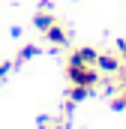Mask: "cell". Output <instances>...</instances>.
Listing matches in <instances>:
<instances>
[{
    "label": "cell",
    "instance_id": "obj_1",
    "mask_svg": "<svg viewBox=\"0 0 126 129\" xmlns=\"http://www.w3.org/2000/svg\"><path fill=\"white\" fill-rule=\"evenodd\" d=\"M66 78H69L72 84H81V87H90V90L99 84L96 66H72V63H66Z\"/></svg>",
    "mask_w": 126,
    "mask_h": 129
},
{
    "label": "cell",
    "instance_id": "obj_2",
    "mask_svg": "<svg viewBox=\"0 0 126 129\" xmlns=\"http://www.w3.org/2000/svg\"><path fill=\"white\" fill-rule=\"evenodd\" d=\"M96 66H99L102 72H108V75H117V72L123 69V60H120L117 48H114V51H99V57H96Z\"/></svg>",
    "mask_w": 126,
    "mask_h": 129
},
{
    "label": "cell",
    "instance_id": "obj_3",
    "mask_svg": "<svg viewBox=\"0 0 126 129\" xmlns=\"http://www.w3.org/2000/svg\"><path fill=\"white\" fill-rule=\"evenodd\" d=\"M96 57H99V51L93 45H81L69 54V63L72 66H96Z\"/></svg>",
    "mask_w": 126,
    "mask_h": 129
},
{
    "label": "cell",
    "instance_id": "obj_4",
    "mask_svg": "<svg viewBox=\"0 0 126 129\" xmlns=\"http://www.w3.org/2000/svg\"><path fill=\"white\" fill-rule=\"evenodd\" d=\"M45 39H48L51 45H69V30H66V24L54 21V24L45 30Z\"/></svg>",
    "mask_w": 126,
    "mask_h": 129
},
{
    "label": "cell",
    "instance_id": "obj_5",
    "mask_svg": "<svg viewBox=\"0 0 126 129\" xmlns=\"http://www.w3.org/2000/svg\"><path fill=\"white\" fill-rule=\"evenodd\" d=\"M54 21H57V18L48 12V6H42V9L33 15V24H36V30H39V33H45L48 27H51V24H54Z\"/></svg>",
    "mask_w": 126,
    "mask_h": 129
},
{
    "label": "cell",
    "instance_id": "obj_6",
    "mask_svg": "<svg viewBox=\"0 0 126 129\" xmlns=\"http://www.w3.org/2000/svg\"><path fill=\"white\" fill-rule=\"evenodd\" d=\"M90 93H93V90H90V87H81V84H72V87H69V99H72V102H84Z\"/></svg>",
    "mask_w": 126,
    "mask_h": 129
},
{
    "label": "cell",
    "instance_id": "obj_7",
    "mask_svg": "<svg viewBox=\"0 0 126 129\" xmlns=\"http://www.w3.org/2000/svg\"><path fill=\"white\" fill-rule=\"evenodd\" d=\"M33 57H39V45H24L21 54L15 57V63H27V60H33Z\"/></svg>",
    "mask_w": 126,
    "mask_h": 129
},
{
    "label": "cell",
    "instance_id": "obj_8",
    "mask_svg": "<svg viewBox=\"0 0 126 129\" xmlns=\"http://www.w3.org/2000/svg\"><path fill=\"white\" fill-rule=\"evenodd\" d=\"M39 126L42 129H66L63 120H51V117H39Z\"/></svg>",
    "mask_w": 126,
    "mask_h": 129
},
{
    "label": "cell",
    "instance_id": "obj_9",
    "mask_svg": "<svg viewBox=\"0 0 126 129\" xmlns=\"http://www.w3.org/2000/svg\"><path fill=\"white\" fill-rule=\"evenodd\" d=\"M123 108H126V102H123V96L111 99V111H123Z\"/></svg>",
    "mask_w": 126,
    "mask_h": 129
},
{
    "label": "cell",
    "instance_id": "obj_10",
    "mask_svg": "<svg viewBox=\"0 0 126 129\" xmlns=\"http://www.w3.org/2000/svg\"><path fill=\"white\" fill-rule=\"evenodd\" d=\"M12 69V63H6V60H0V84H3V78H6V72Z\"/></svg>",
    "mask_w": 126,
    "mask_h": 129
},
{
    "label": "cell",
    "instance_id": "obj_11",
    "mask_svg": "<svg viewBox=\"0 0 126 129\" xmlns=\"http://www.w3.org/2000/svg\"><path fill=\"white\" fill-rule=\"evenodd\" d=\"M117 54H120V60L126 63V42H117Z\"/></svg>",
    "mask_w": 126,
    "mask_h": 129
},
{
    "label": "cell",
    "instance_id": "obj_12",
    "mask_svg": "<svg viewBox=\"0 0 126 129\" xmlns=\"http://www.w3.org/2000/svg\"><path fill=\"white\" fill-rule=\"evenodd\" d=\"M120 96H123V102H126V75H123V87H120Z\"/></svg>",
    "mask_w": 126,
    "mask_h": 129
}]
</instances>
